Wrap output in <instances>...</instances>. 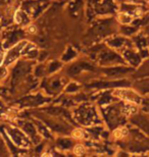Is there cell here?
I'll list each match as a JSON object with an SVG mask.
<instances>
[{"instance_id": "6da1fadb", "label": "cell", "mask_w": 149, "mask_h": 157, "mask_svg": "<svg viewBox=\"0 0 149 157\" xmlns=\"http://www.w3.org/2000/svg\"><path fill=\"white\" fill-rule=\"evenodd\" d=\"M77 117L80 121V122L84 124H88L91 121H93L96 118V113L92 108L90 107H82L80 110L78 111Z\"/></svg>"}, {"instance_id": "7a4b0ae2", "label": "cell", "mask_w": 149, "mask_h": 157, "mask_svg": "<svg viewBox=\"0 0 149 157\" xmlns=\"http://www.w3.org/2000/svg\"><path fill=\"white\" fill-rule=\"evenodd\" d=\"M30 70H31L30 63L25 62V61L18 62V63L15 65V67L14 68V71H12V82H14V84L18 80H20L22 77H24Z\"/></svg>"}, {"instance_id": "3957f363", "label": "cell", "mask_w": 149, "mask_h": 157, "mask_svg": "<svg viewBox=\"0 0 149 157\" xmlns=\"http://www.w3.org/2000/svg\"><path fill=\"white\" fill-rule=\"evenodd\" d=\"M107 114H106V121L108 122L109 127H116L118 124H120L122 122V117H120V112L116 107H109L107 108Z\"/></svg>"}, {"instance_id": "277c9868", "label": "cell", "mask_w": 149, "mask_h": 157, "mask_svg": "<svg viewBox=\"0 0 149 157\" xmlns=\"http://www.w3.org/2000/svg\"><path fill=\"white\" fill-rule=\"evenodd\" d=\"M91 71L93 70V67L88 63V62H76V63L72 64L71 67L68 68V74L71 75V76H76V75H79L81 71Z\"/></svg>"}, {"instance_id": "5b68a950", "label": "cell", "mask_w": 149, "mask_h": 157, "mask_svg": "<svg viewBox=\"0 0 149 157\" xmlns=\"http://www.w3.org/2000/svg\"><path fill=\"white\" fill-rule=\"evenodd\" d=\"M99 59H100V62L102 64H112V63H115V62H123V60L120 59L116 53H113L112 51H103L102 53H100L99 55Z\"/></svg>"}, {"instance_id": "8992f818", "label": "cell", "mask_w": 149, "mask_h": 157, "mask_svg": "<svg viewBox=\"0 0 149 157\" xmlns=\"http://www.w3.org/2000/svg\"><path fill=\"white\" fill-rule=\"evenodd\" d=\"M26 42H22L18 44V46H15L14 48H12L9 50V52L7 53V55L5 56V59H4V64L5 65H8L10 64L12 61H14L15 59L18 57V55L21 54V51L23 49V47L26 45Z\"/></svg>"}, {"instance_id": "52a82bcc", "label": "cell", "mask_w": 149, "mask_h": 157, "mask_svg": "<svg viewBox=\"0 0 149 157\" xmlns=\"http://www.w3.org/2000/svg\"><path fill=\"white\" fill-rule=\"evenodd\" d=\"M62 80H60L58 78H51V80H48L45 83V89L48 91L49 93L51 94H55L60 91L62 87Z\"/></svg>"}, {"instance_id": "ba28073f", "label": "cell", "mask_w": 149, "mask_h": 157, "mask_svg": "<svg viewBox=\"0 0 149 157\" xmlns=\"http://www.w3.org/2000/svg\"><path fill=\"white\" fill-rule=\"evenodd\" d=\"M115 95L122 97V98H125L127 100H130V101H133V102H140V100H141L137 94L135 92H133L132 90H127V89L116 90L115 92Z\"/></svg>"}, {"instance_id": "9c48e42d", "label": "cell", "mask_w": 149, "mask_h": 157, "mask_svg": "<svg viewBox=\"0 0 149 157\" xmlns=\"http://www.w3.org/2000/svg\"><path fill=\"white\" fill-rule=\"evenodd\" d=\"M8 134H10V136L12 137L17 145H20L22 147L28 145V140L26 136H24L20 131L15 130V128H10V130H8Z\"/></svg>"}, {"instance_id": "30bf717a", "label": "cell", "mask_w": 149, "mask_h": 157, "mask_svg": "<svg viewBox=\"0 0 149 157\" xmlns=\"http://www.w3.org/2000/svg\"><path fill=\"white\" fill-rule=\"evenodd\" d=\"M129 86V83L127 82H100V83H95L90 85V87L93 88H99V89H106V88H112V87H124Z\"/></svg>"}, {"instance_id": "8fae6325", "label": "cell", "mask_w": 149, "mask_h": 157, "mask_svg": "<svg viewBox=\"0 0 149 157\" xmlns=\"http://www.w3.org/2000/svg\"><path fill=\"white\" fill-rule=\"evenodd\" d=\"M133 122L149 135V119L144 117L143 115H137V117H133Z\"/></svg>"}, {"instance_id": "7c38bea8", "label": "cell", "mask_w": 149, "mask_h": 157, "mask_svg": "<svg viewBox=\"0 0 149 157\" xmlns=\"http://www.w3.org/2000/svg\"><path fill=\"white\" fill-rule=\"evenodd\" d=\"M132 68H128V67H109L104 70V73H105L107 76H120L123 74H127L128 71H131Z\"/></svg>"}, {"instance_id": "4fadbf2b", "label": "cell", "mask_w": 149, "mask_h": 157, "mask_svg": "<svg viewBox=\"0 0 149 157\" xmlns=\"http://www.w3.org/2000/svg\"><path fill=\"white\" fill-rule=\"evenodd\" d=\"M124 54H125V57H126L127 60H128L130 63L133 64V65H138L141 62V57L138 54L134 53V52L128 51V50H125Z\"/></svg>"}, {"instance_id": "5bb4252c", "label": "cell", "mask_w": 149, "mask_h": 157, "mask_svg": "<svg viewBox=\"0 0 149 157\" xmlns=\"http://www.w3.org/2000/svg\"><path fill=\"white\" fill-rule=\"evenodd\" d=\"M93 31H94V33L96 34V35L104 36L110 31V24H108V23H101L99 25H97V26L94 28Z\"/></svg>"}, {"instance_id": "9a60e30c", "label": "cell", "mask_w": 149, "mask_h": 157, "mask_svg": "<svg viewBox=\"0 0 149 157\" xmlns=\"http://www.w3.org/2000/svg\"><path fill=\"white\" fill-rule=\"evenodd\" d=\"M135 88L142 94L149 93V80L148 81H142V82H140V83H137L135 85Z\"/></svg>"}, {"instance_id": "2e32d148", "label": "cell", "mask_w": 149, "mask_h": 157, "mask_svg": "<svg viewBox=\"0 0 149 157\" xmlns=\"http://www.w3.org/2000/svg\"><path fill=\"white\" fill-rule=\"evenodd\" d=\"M57 145L62 149H69L73 146V142L69 139H59L57 141Z\"/></svg>"}, {"instance_id": "e0dca14e", "label": "cell", "mask_w": 149, "mask_h": 157, "mask_svg": "<svg viewBox=\"0 0 149 157\" xmlns=\"http://www.w3.org/2000/svg\"><path fill=\"white\" fill-rule=\"evenodd\" d=\"M24 130H25V132H26V133L29 134L30 136L33 138V139H34V137L35 138H38L37 135H36V131H35V128L31 124H25Z\"/></svg>"}, {"instance_id": "ac0fdd59", "label": "cell", "mask_w": 149, "mask_h": 157, "mask_svg": "<svg viewBox=\"0 0 149 157\" xmlns=\"http://www.w3.org/2000/svg\"><path fill=\"white\" fill-rule=\"evenodd\" d=\"M108 43L110 46L116 47V48H120V47H122V45H124V43H125V39H120V38L113 39L112 41H109Z\"/></svg>"}, {"instance_id": "d6986e66", "label": "cell", "mask_w": 149, "mask_h": 157, "mask_svg": "<svg viewBox=\"0 0 149 157\" xmlns=\"http://www.w3.org/2000/svg\"><path fill=\"white\" fill-rule=\"evenodd\" d=\"M139 71H141V73L139 71L140 76H145V75H149V60H147L144 63L143 67H141V68Z\"/></svg>"}, {"instance_id": "ffe728a7", "label": "cell", "mask_w": 149, "mask_h": 157, "mask_svg": "<svg viewBox=\"0 0 149 157\" xmlns=\"http://www.w3.org/2000/svg\"><path fill=\"white\" fill-rule=\"evenodd\" d=\"M74 56H76V51L72 50V48H69L65 56H63V60H69V59H72Z\"/></svg>"}, {"instance_id": "44dd1931", "label": "cell", "mask_w": 149, "mask_h": 157, "mask_svg": "<svg viewBox=\"0 0 149 157\" xmlns=\"http://www.w3.org/2000/svg\"><path fill=\"white\" fill-rule=\"evenodd\" d=\"M120 21L124 24H129L132 21V17L128 14H120Z\"/></svg>"}, {"instance_id": "7402d4cb", "label": "cell", "mask_w": 149, "mask_h": 157, "mask_svg": "<svg viewBox=\"0 0 149 157\" xmlns=\"http://www.w3.org/2000/svg\"><path fill=\"white\" fill-rule=\"evenodd\" d=\"M60 67H61V64H60L59 62H56V61L51 62V64L49 65V73H53V71H56Z\"/></svg>"}, {"instance_id": "603a6c76", "label": "cell", "mask_w": 149, "mask_h": 157, "mask_svg": "<svg viewBox=\"0 0 149 157\" xmlns=\"http://www.w3.org/2000/svg\"><path fill=\"white\" fill-rule=\"evenodd\" d=\"M77 89H78V86L73 83L71 85H69L68 88H66V91H68V92H74V91H76Z\"/></svg>"}, {"instance_id": "cb8c5ba5", "label": "cell", "mask_w": 149, "mask_h": 157, "mask_svg": "<svg viewBox=\"0 0 149 157\" xmlns=\"http://www.w3.org/2000/svg\"><path fill=\"white\" fill-rule=\"evenodd\" d=\"M143 108L145 111L149 113V99H145L143 101Z\"/></svg>"}, {"instance_id": "d4e9b609", "label": "cell", "mask_w": 149, "mask_h": 157, "mask_svg": "<svg viewBox=\"0 0 149 157\" xmlns=\"http://www.w3.org/2000/svg\"><path fill=\"white\" fill-rule=\"evenodd\" d=\"M75 151H76V153H77V154H81V153H83V147H80V146H78L77 148L75 149Z\"/></svg>"}, {"instance_id": "484cf974", "label": "cell", "mask_w": 149, "mask_h": 157, "mask_svg": "<svg viewBox=\"0 0 149 157\" xmlns=\"http://www.w3.org/2000/svg\"><path fill=\"white\" fill-rule=\"evenodd\" d=\"M133 1H137V0H133Z\"/></svg>"}]
</instances>
